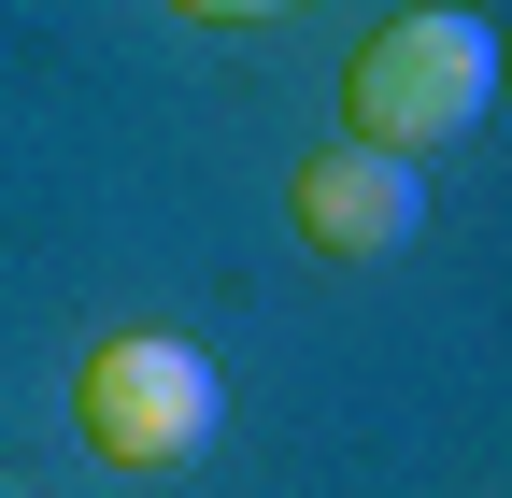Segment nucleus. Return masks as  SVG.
<instances>
[{
  "label": "nucleus",
  "mask_w": 512,
  "mask_h": 498,
  "mask_svg": "<svg viewBox=\"0 0 512 498\" xmlns=\"http://www.w3.org/2000/svg\"><path fill=\"white\" fill-rule=\"evenodd\" d=\"M72 413H86V456H100V470H185V456L214 442L228 385H214L200 342H171V328H114V342L86 356Z\"/></svg>",
  "instance_id": "2"
},
{
  "label": "nucleus",
  "mask_w": 512,
  "mask_h": 498,
  "mask_svg": "<svg viewBox=\"0 0 512 498\" xmlns=\"http://www.w3.org/2000/svg\"><path fill=\"white\" fill-rule=\"evenodd\" d=\"M285 214L313 257H399V242L427 228V171L413 157H370V143H328L285 171Z\"/></svg>",
  "instance_id": "3"
},
{
  "label": "nucleus",
  "mask_w": 512,
  "mask_h": 498,
  "mask_svg": "<svg viewBox=\"0 0 512 498\" xmlns=\"http://www.w3.org/2000/svg\"><path fill=\"white\" fill-rule=\"evenodd\" d=\"M484 100H498V29L484 15H384L356 57H342V143L370 157H441V143H470L484 129Z\"/></svg>",
  "instance_id": "1"
},
{
  "label": "nucleus",
  "mask_w": 512,
  "mask_h": 498,
  "mask_svg": "<svg viewBox=\"0 0 512 498\" xmlns=\"http://www.w3.org/2000/svg\"><path fill=\"white\" fill-rule=\"evenodd\" d=\"M185 15H299V0H185Z\"/></svg>",
  "instance_id": "4"
}]
</instances>
